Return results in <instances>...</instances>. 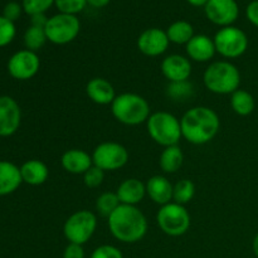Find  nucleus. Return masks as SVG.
I'll list each match as a JSON object with an SVG mask.
<instances>
[{
  "label": "nucleus",
  "mask_w": 258,
  "mask_h": 258,
  "mask_svg": "<svg viewBox=\"0 0 258 258\" xmlns=\"http://www.w3.org/2000/svg\"><path fill=\"white\" fill-rule=\"evenodd\" d=\"M181 134L188 143L204 145L213 140L221 128L219 116L213 108L196 106L186 111L180 118Z\"/></svg>",
  "instance_id": "nucleus-1"
},
{
  "label": "nucleus",
  "mask_w": 258,
  "mask_h": 258,
  "mask_svg": "<svg viewBox=\"0 0 258 258\" xmlns=\"http://www.w3.org/2000/svg\"><path fill=\"white\" fill-rule=\"evenodd\" d=\"M107 219L111 234L122 243H136L148 233V219L136 206L120 204Z\"/></svg>",
  "instance_id": "nucleus-2"
},
{
  "label": "nucleus",
  "mask_w": 258,
  "mask_h": 258,
  "mask_svg": "<svg viewBox=\"0 0 258 258\" xmlns=\"http://www.w3.org/2000/svg\"><path fill=\"white\" fill-rule=\"evenodd\" d=\"M203 82L207 90L216 95H232L239 90L241 72L229 60H216L204 71Z\"/></svg>",
  "instance_id": "nucleus-3"
},
{
  "label": "nucleus",
  "mask_w": 258,
  "mask_h": 258,
  "mask_svg": "<svg viewBox=\"0 0 258 258\" xmlns=\"http://www.w3.org/2000/svg\"><path fill=\"white\" fill-rule=\"evenodd\" d=\"M111 112L120 123L126 126H138L145 123L150 117V105L143 96L125 92L116 96L111 103Z\"/></svg>",
  "instance_id": "nucleus-4"
},
{
  "label": "nucleus",
  "mask_w": 258,
  "mask_h": 258,
  "mask_svg": "<svg viewBox=\"0 0 258 258\" xmlns=\"http://www.w3.org/2000/svg\"><path fill=\"white\" fill-rule=\"evenodd\" d=\"M146 127L150 138L163 148L178 145L183 138L180 120L168 111L151 113L146 121Z\"/></svg>",
  "instance_id": "nucleus-5"
},
{
  "label": "nucleus",
  "mask_w": 258,
  "mask_h": 258,
  "mask_svg": "<svg viewBox=\"0 0 258 258\" xmlns=\"http://www.w3.org/2000/svg\"><path fill=\"white\" fill-rule=\"evenodd\" d=\"M156 222L161 231L170 237H180L190 228V214L185 206L171 202L160 207Z\"/></svg>",
  "instance_id": "nucleus-6"
},
{
  "label": "nucleus",
  "mask_w": 258,
  "mask_h": 258,
  "mask_svg": "<svg viewBox=\"0 0 258 258\" xmlns=\"http://www.w3.org/2000/svg\"><path fill=\"white\" fill-rule=\"evenodd\" d=\"M97 228V217L95 213L82 209L71 214L63 226V234L68 243L83 246L95 234Z\"/></svg>",
  "instance_id": "nucleus-7"
},
{
  "label": "nucleus",
  "mask_w": 258,
  "mask_h": 258,
  "mask_svg": "<svg viewBox=\"0 0 258 258\" xmlns=\"http://www.w3.org/2000/svg\"><path fill=\"white\" fill-rule=\"evenodd\" d=\"M216 50L227 59H234L246 53L248 48V37L246 33L234 25L221 28L213 38Z\"/></svg>",
  "instance_id": "nucleus-8"
},
{
  "label": "nucleus",
  "mask_w": 258,
  "mask_h": 258,
  "mask_svg": "<svg viewBox=\"0 0 258 258\" xmlns=\"http://www.w3.org/2000/svg\"><path fill=\"white\" fill-rule=\"evenodd\" d=\"M44 30L47 39L50 43L64 45L73 42L78 37L81 30V22L77 15L58 13L48 19Z\"/></svg>",
  "instance_id": "nucleus-9"
},
{
  "label": "nucleus",
  "mask_w": 258,
  "mask_h": 258,
  "mask_svg": "<svg viewBox=\"0 0 258 258\" xmlns=\"http://www.w3.org/2000/svg\"><path fill=\"white\" fill-rule=\"evenodd\" d=\"M93 165L103 171H115L123 168L128 161V151L121 144L105 141L95 148L92 153Z\"/></svg>",
  "instance_id": "nucleus-10"
},
{
  "label": "nucleus",
  "mask_w": 258,
  "mask_h": 258,
  "mask_svg": "<svg viewBox=\"0 0 258 258\" xmlns=\"http://www.w3.org/2000/svg\"><path fill=\"white\" fill-rule=\"evenodd\" d=\"M40 68L37 52L22 49L15 52L8 60V72L14 80L28 81L34 77Z\"/></svg>",
  "instance_id": "nucleus-11"
},
{
  "label": "nucleus",
  "mask_w": 258,
  "mask_h": 258,
  "mask_svg": "<svg viewBox=\"0 0 258 258\" xmlns=\"http://www.w3.org/2000/svg\"><path fill=\"white\" fill-rule=\"evenodd\" d=\"M204 13L213 24L224 28L233 25L238 19L239 7L236 0H209L204 7Z\"/></svg>",
  "instance_id": "nucleus-12"
},
{
  "label": "nucleus",
  "mask_w": 258,
  "mask_h": 258,
  "mask_svg": "<svg viewBox=\"0 0 258 258\" xmlns=\"http://www.w3.org/2000/svg\"><path fill=\"white\" fill-rule=\"evenodd\" d=\"M169 40L166 30L160 28H149L145 29L138 38V48L144 55L159 57L168 50Z\"/></svg>",
  "instance_id": "nucleus-13"
},
{
  "label": "nucleus",
  "mask_w": 258,
  "mask_h": 258,
  "mask_svg": "<svg viewBox=\"0 0 258 258\" xmlns=\"http://www.w3.org/2000/svg\"><path fill=\"white\" fill-rule=\"evenodd\" d=\"M22 122V111L10 96H0V136L14 135Z\"/></svg>",
  "instance_id": "nucleus-14"
},
{
  "label": "nucleus",
  "mask_w": 258,
  "mask_h": 258,
  "mask_svg": "<svg viewBox=\"0 0 258 258\" xmlns=\"http://www.w3.org/2000/svg\"><path fill=\"white\" fill-rule=\"evenodd\" d=\"M191 60L185 55H166L161 62V72L169 82L188 81L191 75Z\"/></svg>",
  "instance_id": "nucleus-15"
},
{
  "label": "nucleus",
  "mask_w": 258,
  "mask_h": 258,
  "mask_svg": "<svg viewBox=\"0 0 258 258\" xmlns=\"http://www.w3.org/2000/svg\"><path fill=\"white\" fill-rule=\"evenodd\" d=\"M186 57L198 63H206L216 55L214 40L206 34H196L185 45Z\"/></svg>",
  "instance_id": "nucleus-16"
},
{
  "label": "nucleus",
  "mask_w": 258,
  "mask_h": 258,
  "mask_svg": "<svg viewBox=\"0 0 258 258\" xmlns=\"http://www.w3.org/2000/svg\"><path fill=\"white\" fill-rule=\"evenodd\" d=\"M146 196L160 207L173 202L174 185L163 175H154L146 181Z\"/></svg>",
  "instance_id": "nucleus-17"
},
{
  "label": "nucleus",
  "mask_w": 258,
  "mask_h": 258,
  "mask_svg": "<svg viewBox=\"0 0 258 258\" xmlns=\"http://www.w3.org/2000/svg\"><path fill=\"white\" fill-rule=\"evenodd\" d=\"M60 164L67 173L75 174V175L82 174L83 175L93 165V160L92 155H90L87 151L82 150V149H70L63 153L62 158H60Z\"/></svg>",
  "instance_id": "nucleus-18"
},
{
  "label": "nucleus",
  "mask_w": 258,
  "mask_h": 258,
  "mask_svg": "<svg viewBox=\"0 0 258 258\" xmlns=\"http://www.w3.org/2000/svg\"><path fill=\"white\" fill-rule=\"evenodd\" d=\"M86 93L92 102L101 106L111 105L117 96L112 83L102 77H95L88 81L86 85Z\"/></svg>",
  "instance_id": "nucleus-19"
},
{
  "label": "nucleus",
  "mask_w": 258,
  "mask_h": 258,
  "mask_svg": "<svg viewBox=\"0 0 258 258\" xmlns=\"http://www.w3.org/2000/svg\"><path fill=\"white\" fill-rule=\"evenodd\" d=\"M121 204L138 206L146 196V185L136 178L125 179L116 190Z\"/></svg>",
  "instance_id": "nucleus-20"
},
{
  "label": "nucleus",
  "mask_w": 258,
  "mask_h": 258,
  "mask_svg": "<svg viewBox=\"0 0 258 258\" xmlns=\"http://www.w3.org/2000/svg\"><path fill=\"white\" fill-rule=\"evenodd\" d=\"M23 183L20 168L7 160H0V197L14 193Z\"/></svg>",
  "instance_id": "nucleus-21"
},
{
  "label": "nucleus",
  "mask_w": 258,
  "mask_h": 258,
  "mask_svg": "<svg viewBox=\"0 0 258 258\" xmlns=\"http://www.w3.org/2000/svg\"><path fill=\"white\" fill-rule=\"evenodd\" d=\"M20 174H22L23 183L38 186L47 181L48 176H49V169L42 160L32 159V160L25 161L20 166Z\"/></svg>",
  "instance_id": "nucleus-22"
},
{
  "label": "nucleus",
  "mask_w": 258,
  "mask_h": 258,
  "mask_svg": "<svg viewBox=\"0 0 258 258\" xmlns=\"http://www.w3.org/2000/svg\"><path fill=\"white\" fill-rule=\"evenodd\" d=\"M184 163V154L181 151L180 146L174 145L164 148L161 151L160 159H159V165L161 170L166 174H174L181 168Z\"/></svg>",
  "instance_id": "nucleus-23"
},
{
  "label": "nucleus",
  "mask_w": 258,
  "mask_h": 258,
  "mask_svg": "<svg viewBox=\"0 0 258 258\" xmlns=\"http://www.w3.org/2000/svg\"><path fill=\"white\" fill-rule=\"evenodd\" d=\"M166 34H168L170 43L174 44H188L189 40L194 37V28L186 20H176L173 24L169 25L166 29Z\"/></svg>",
  "instance_id": "nucleus-24"
},
{
  "label": "nucleus",
  "mask_w": 258,
  "mask_h": 258,
  "mask_svg": "<svg viewBox=\"0 0 258 258\" xmlns=\"http://www.w3.org/2000/svg\"><path fill=\"white\" fill-rule=\"evenodd\" d=\"M231 107L237 115L248 116L253 112L256 102L253 96L248 91L239 88L231 95Z\"/></svg>",
  "instance_id": "nucleus-25"
},
{
  "label": "nucleus",
  "mask_w": 258,
  "mask_h": 258,
  "mask_svg": "<svg viewBox=\"0 0 258 258\" xmlns=\"http://www.w3.org/2000/svg\"><path fill=\"white\" fill-rule=\"evenodd\" d=\"M194 196H196V185L189 179H181L174 185L173 202L175 203L185 206L193 201Z\"/></svg>",
  "instance_id": "nucleus-26"
},
{
  "label": "nucleus",
  "mask_w": 258,
  "mask_h": 258,
  "mask_svg": "<svg viewBox=\"0 0 258 258\" xmlns=\"http://www.w3.org/2000/svg\"><path fill=\"white\" fill-rule=\"evenodd\" d=\"M47 34L43 28L33 27L30 25L24 33V45L25 49H29L32 52H37L47 42Z\"/></svg>",
  "instance_id": "nucleus-27"
},
{
  "label": "nucleus",
  "mask_w": 258,
  "mask_h": 258,
  "mask_svg": "<svg viewBox=\"0 0 258 258\" xmlns=\"http://www.w3.org/2000/svg\"><path fill=\"white\" fill-rule=\"evenodd\" d=\"M194 95V86L189 81L169 82L166 86V96L174 101H185Z\"/></svg>",
  "instance_id": "nucleus-28"
},
{
  "label": "nucleus",
  "mask_w": 258,
  "mask_h": 258,
  "mask_svg": "<svg viewBox=\"0 0 258 258\" xmlns=\"http://www.w3.org/2000/svg\"><path fill=\"white\" fill-rule=\"evenodd\" d=\"M120 199H118L117 194L112 193V191H106L98 196L96 199V211L103 217H110L116 209L120 206Z\"/></svg>",
  "instance_id": "nucleus-29"
},
{
  "label": "nucleus",
  "mask_w": 258,
  "mask_h": 258,
  "mask_svg": "<svg viewBox=\"0 0 258 258\" xmlns=\"http://www.w3.org/2000/svg\"><path fill=\"white\" fill-rule=\"evenodd\" d=\"M58 12L63 14L77 15L87 5V0H54Z\"/></svg>",
  "instance_id": "nucleus-30"
},
{
  "label": "nucleus",
  "mask_w": 258,
  "mask_h": 258,
  "mask_svg": "<svg viewBox=\"0 0 258 258\" xmlns=\"http://www.w3.org/2000/svg\"><path fill=\"white\" fill-rule=\"evenodd\" d=\"M52 5H54V0H23L22 3L23 10L30 17L45 13Z\"/></svg>",
  "instance_id": "nucleus-31"
},
{
  "label": "nucleus",
  "mask_w": 258,
  "mask_h": 258,
  "mask_svg": "<svg viewBox=\"0 0 258 258\" xmlns=\"http://www.w3.org/2000/svg\"><path fill=\"white\" fill-rule=\"evenodd\" d=\"M17 34L15 24L3 15H0V47L10 44Z\"/></svg>",
  "instance_id": "nucleus-32"
},
{
  "label": "nucleus",
  "mask_w": 258,
  "mask_h": 258,
  "mask_svg": "<svg viewBox=\"0 0 258 258\" xmlns=\"http://www.w3.org/2000/svg\"><path fill=\"white\" fill-rule=\"evenodd\" d=\"M105 180V171L98 166L92 165L83 174V183L87 188H98Z\"/></svg>",
  "instance_id": "nucleus-33"
},
{
  "label": "nucleus",
  "mask_w": 258,
  "mask_h": 258,
  "mask_svg": "<svg viewBox=\"0 0 258 258\" xmlns=\"http://www.w3.org/2000/svg\"><path fill=\"white\" fill-rule=\"evenodd\" d=\"M91 258H123L122 252L111 244H102L93 249Z\"/></svg>",
  "instance_id": "nucleus-34"
},
{
  "label": "nucleus",
  "mask_w": 258,
  "mask_h": 258,
  "mask_svg": "<svg viewBox=\"0 0 258 258\" xmlns=\"http://www.w3.org/2000/svg\"><path fill=\"white\" fill-rule=\"evenodd\" d=\"M22 12H23V7L19 4V3L10 2L8 3V4L4 7V9H3V17L7 18L8 20L14 23L15 20L19 19L20 15H22Z\"/></svg>",
  "instance_id": "nucleus-35"
},
{
  "label": "nucleus",
  "mask_w": 258,
  "mask_h": 258,
  "mask_svg": "<svg viewBox=\"0 0 258 258\" xmlns=\"http://www.w3.org/2000/svg\"><path fill=\"white\" fill-rule=\"evenodd\" d=\"M85 249L83 246L76 243H68V246L63 252V258H85Z\"/></svg>",
  "instance_id": "nucleus-36"
},
{
  "label": "nucleus",
  "mask_w": 258,
  "mask_h": 258,
  "mask_svg": "<svg viewBox=\"0 0 258 258\" xmlns=\"http://www.w3.org/2000/svg\"><path fill=\"white\" fill-rule=\"evenodd\" d=\"M246 17L251 24L258 28V0H253L247 5Z\"/></svg>",
  "instance_id": "nucleus-37"
},
{
  "label": "nucleus",
  "mask_w": 258,
  "mask_h": 258,
  "mask_svg": "<svg viewBox=\"0 0 258 258\" xmlns=\"http://www.w3.org/2000/svg\"><path fill=\"white\" fill-rule=\"evenodd\" d=\"M48 19H49V18L45 17L44 13H42V14H34L30 17V25H33V27L43 28V29H44L45 25H47L48 23Z\"/></svg>",
  "instance_id": "nucleus-38"
},
{
  "label": "nucleus",
  "mask_w": 258,
  "mask_h": 258,
  "mask_svg": "<svg viewBox=\"0 0 258 258\" xmlns=\"http://www.w3.org/2000/svg\"><path fill=\"white\" fill-rule=\"evenodd\" d=\"M110 3V0H87V5H91L92 8H105Z\"/></svg>",
  "instance_id": "nucleus-39"
},
{
  "label": "nucleus",
  "mask_w": 258,
  "mask_h": 258,
  "mask_svg": "<svg viewBox=\"0 0 258 258\" xmlns=\"http://www.w3.org/2000/svg\"><path fill=\"white\" fill-rule=\"evenodd\" d=\"M186 2H188L190 5H193V7L201 8V7H206L207 3H208L209 0H186Z\"/></svg>",
  "instance_id": "nucleus-40"
},
{
  "label": "nucleus",
  "mask_w": 258,
  "mask_h": 258,
  "mask_svg": "<svg viewBox=\"0 0 258 258\" xmlns=\"http://www.w3.org/2000/svg\"><path fill=\"white\" fill-rule=\"evenodd\" d=\"M252 248H253V253L254 256L258 258V233L254 236L253 242H252Z\"/></svg>",
  "instance_id": "nucleus-41"
}]
</instances>
